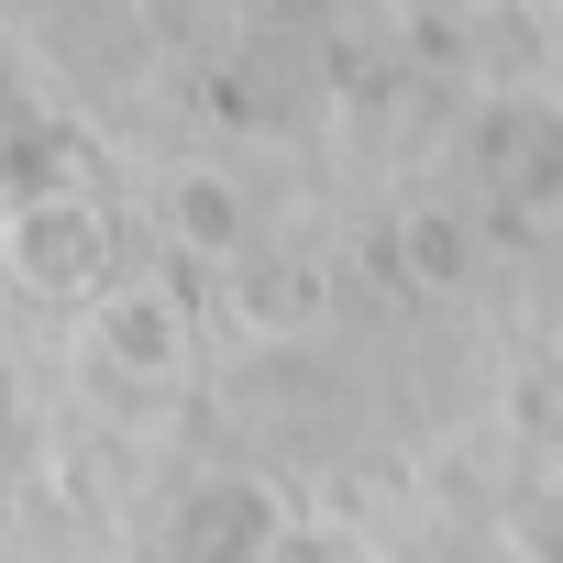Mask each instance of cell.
<instances>
[{"label": "cell", "instance_id": "cell-1", "mask_svg": "<svg viewBox=\"0 0 563 563\" xmlns=\"http://www.w3.org/2000/svg\"><path fill=\"white\" fill-rule=\"evenodd\" d=\"M0 254H12V276L34 299H111L100 276H111V232L78 188H34L12 199V221H0Z\"/></svg>", "mask_w": 563, "mask_h": 563}, {"label": "cell", "instance_id": "cell-2", "mask_svg": "<svg viewBox=\"0 0 563 563\" xmlns=\"http://www.w3.org/2000/svg\"><path fill=\"white\" fill-rule=\"evenodd\" d=\"M122 354H133V376L177 387V376H188V332H177V310L144 299V288H111V299H100V365L122 376Z\"/></svg>", "mask_w": 563, "mask_h": 563}]
</instances>
